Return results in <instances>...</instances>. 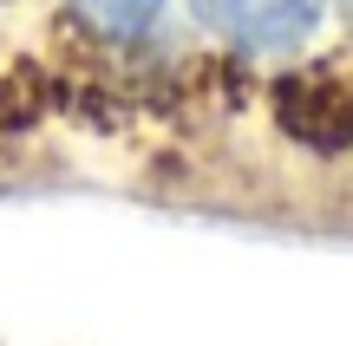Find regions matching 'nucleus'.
I'll return each mask as SVG.
<instances>
[{
    "mask_svg": "<svg viewBox=\"0 0 353 346\" xmlns=\"http://www.w3.org/2000/svg\"><path fill=\"white\" fill-rule=\"evenodd\" d=\"M190 7L203 26H216L223 39H236L249 52H288L314 33L327 0H190Z\"/></svg>",
    "mask_w": 353,
    "mask_h": 346,
    "instance_id": "obj_1",
    "label": "nucleus"
},
{
    "mask_svg": "<svg viewBox=\"0 0 353 346\" xmlns=\"http://www.w3.org/2000/svg\"><path fill=\"white\" fill-rule=\"evenodd\" d=\"M79 13H85L99 33H112V39H138V33H151L164 0H79Z\"/></svg>",
    "mask_w": 353,
    "mask_h": 346,
    "instance_id": "obj_2",
    "label": "nucleus"
}]
</instances>
